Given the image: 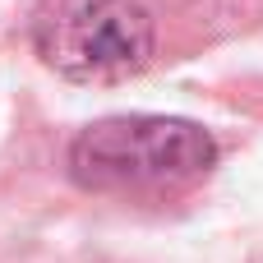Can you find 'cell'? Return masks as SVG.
Here are the masks:
<instances>
[{
    "label": "cell",
    "mask_w": 263,
    "mask_h": 263,
    "mask_svg": "<svg viewBox=\"0 0 263 263\" xmlns=\"http://www.w3.org/2000/svg\"><path fill=\"white\" fill-rule=\"evenodd\" d=\"M37 51L69 79H125L153 55V18L139 0H51L37 18Z\"/></svg>",
    "instance_id": "2"
},
{
    "label": "cell",
    "mask_w": 263,
    "mask_h": 263,
    "mask_svg": "<svg viewBox=\"0 0 263 263\" xmlns=\"http://www.w3.org/2000/svg\"><path fill=\"white\" fill-rule=\"evenodd\" d=\"M217 162V143L176 116H111L88 125L69 148V171L83 190L143 194L180 190Z\"/></svg>",
    "instance_id": "1"
}]
</instances>
